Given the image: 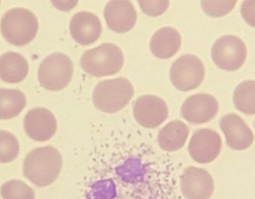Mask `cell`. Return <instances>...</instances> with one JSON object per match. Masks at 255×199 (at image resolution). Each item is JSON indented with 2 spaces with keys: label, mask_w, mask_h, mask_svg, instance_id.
Segmentation results:
<instances>
[{
  "label": "cell",
  "mask_w": 255,
  "mask_h": 199,
  "mask_svg": "<svg viewBox=\"0 0 255 199\" xmlns=\"http://www.w3.org/2000/svg\"><path fill=\"white\" fill-rule=\"evenodd\" d=\"M63 159L61 153L52 146L36 148L25 157L23 174L36 186L52 185L61 173Z\"/></svg>",
  "instance_id": "cell-1"
},
{
  "label": "cell",
  "mask_w": 255,
  "mask_h": 199,
  "mask_svg": "<svg viewBox=\"0 0 255 199\" xmlns=\"http://www.w3.org/2000/svg\"><path fill=\"white\" fill-rule=\"evenodd\" d=\"M0 29L3 37L10 44L25 46L35 38L38 31V21L28 9L16 7L3 15Z\"/></svg>",
  "instance_id": "cell-2"
},
{
  "label": "cell",
  "mask_w": 255,
  "mask_h": 199,
  "mask_svg": "<svg viewBox=\"0 0 255 199\" xmlns=\"http://www.w3.org/2000/svg\"><path fill=\"white\" fill-rule=\"evenodd\" d=\"M124 63L122 50L114 43H109L87 51L80 61L82 69L97 77L117 74L122 69Z\"/></svg>",
  "instance_id": "cell-3"
},
{
  "label": "cell",
  "mask_w": 255,
  "mask_h": 199,
  "mask_svg": "<svg viewBox=\"0 0 255 199\" xmlns=\"http://www.w3.org/2000/svg\"><path fill=\"white\" fill-rule=\"evenodd\" d=\"M131 83L124 77L100 82L93 92L94 106L101 112L115 113L124 109L133 95Z\"/></svg>",
  "instance_id": "cell-4"
},
{
  "label": "cell",
  "mask_w": 255,
  "mask_h": 199,
  "mask_svg": "<svg viewBox=\"0 0 255 199\" xmlns=\"http://www.w3.org/2000/svg\"><path fill=\"white\" fill-rule=\"evenodd\" d=\"M73 74V62L63 53H53L46 57L37 71L40 86L49 91H60L67 87Z\"/></svg>",
  "instance_id": "cell-5"
},
{
  "label": "cell",
  "mask_w": 255,
  "mask_h": 199,
  "mask_svg": "<svg viewBox=\"0 0 255 199\" xmlns=\"http://www.w3.org/2000/svg\"><path fill=\"white\" fill-rule=\"evenodd\" d=\"M247 56L245 43L239 37L225 35L213 45L211 57L214 64L226 71H236L243 66Z\"/></svg>",
  "instance_id": "cell-6"
},
{
  "label": "cell",
  "mask_w": 255,
  "mask_h": 199,
  "mask_svg": "<svg viewBox=\"0 0 255 199\" xmlns=\"http://www.w3.org/2000/svg\"><path fill=\"white\" fill-rule=\"evenodd\" d=\"M205 75V66L202 61L194 55H184L172 64L169 76L177 89L187 92L200 86Z\"/></svg>",
  "instance_id": "cell-7"
},
{
  "label": "cell",
  "mask_w": 255,
  "mask_h": 199,
  "mask_svg": "<svg viewBox=\"0 0 255 199\" xmlns=\"http://www.w3.org/2000/svg\"><path fill=\"white\" fill-rule=\"evenodd\" d=\"M133 113L139 125L147 129H154L167 119L169 110L164 100L155 95H148L136 100Z\"/></svg>",
  "instance_id": "cell-8"
},
{
  "label": "cell",
  "mask_w": 255,
  "mask_h": 199,
  "mask_svg": "<svg viewBox=\"0 0 255 199\" xmlns=\"http://www.w3.org/2000/svg\"><path fill=\"white\" fill-rule=\"evenodd\" d=\"M221 149L220 134L210 129L196 131L192 136L188 146L190 156L199 164L212 162L220 155Z\"/></svg>",
  "instance_id": "cell-9"
},
{
  "label": "cell",
  "mask_w": 255,
  "mask_h": 199,
  "mask_svg": "<svg viewBox=\"0 0 255 199\" xmlns=\"http://www.w3.org/2000/svg\"><path fill=\"white\" fill-rule=\"evenodd\" d=\"M214 190L212 176L195 167L185 169L181 178V191L187 199H210Z\"/></svg>",
  "instance_id": "cell-10"
},
{
  "label": "cell",
  "mask_w": 255,
  "mask_h": 199,
  "mask_svg": "<svg viewBox=\"0 0 255 199\" xmlns=\"http://www.w3.org/2000/svg\"><path fill=\"white\" fill-rule=\"evenodd\" d=\"M219 103L212 95L197 94L189 97L181 106V116L189 123L202 124L217 115Z\"/></svg>",
  "instance_id": "cell-11"
},
{
  "label": "cell",
  "mask_w": 255,
  "mask_h": 199,
  "mask_svg": "<svg viewBox=\"0 0 255 199\" xmlns=\"http://www.w3.org/2000/svg\"><path fill=\"white\" fill-rule=\"evenodd\" d=\"M57 121L53 114L45 108L30 110L24 118V129L30 138L46 141L53 137L57 131Z\"/></svg>",
  "instance_id": "cell-12"
},
{
  "label": "cell",
  "mask_w": 255,
  "mask_h": 199,
  "mask_svg": "<svg viewBox=\"0 0 255 199\" xmlns=\"http://www.w3.org/2000/svg\"><path fill=\"white\" fill-rule=\"evenodd\" d=\"M220 128L226 136L228 146L235 150L247 149L254 141L253 131L236 114L223 116L220 121Z\"/></svg>",
  "instance_id": "cell-13"
},
{
  "label": "cell",
  "mask_w": 255,
  "mask_h": 199,
  "mask_svg": "<svg viewBox=\"0 0 255 199\" xmlns=\"http://www.w3.org/2000/svg\"><path fill=\"white\" fill-rule=\"evenodd\" d=\"M104 16L108 26L116 33L131 30L136 22V10L130 1L112 0L106 4Z\"/></svg>",
  "instance_id": "cell-14"
},
{
  "label": "cell",
  "mask_w": 255,
  "mask_h": 199,
  "mask_svg": "<svg viewBox=\"0 0 255 199\" xmlns=\"http://www.w3.org/2000/svg\"><path fill=\"white\" fill-rule=\"evenodd\" d=\"M70 31L76 43L82 46H88L100 38L103 28L97 15L91 12L80 11L72 17Z\"/></svg>",
  "instance_id": "cell-15"
},
{
  "label": "cell",
  "mask_w": 255,
  "mask_h": 199,
  "mask_svg": "<svg viewBox=\"0 0 255 199\" xmlns=\"http://www.w3.org/2000/svg\"><path fill=\"white\" fill-rule=\"evenodd\" d=\"M181 44L179 32L172 27L157 30L150 40L151 53L160 59H168L175 55Z\"/></svg>",
  "instance_id": "cell-16"
},
{
  "label": "cell",
  "mask_w": 255,
  "mask_h": 199,
  "mask_svg": "<svg viewBox=\"0 0 255 199\" xmlns=\"http://www.w3.org/2000/svg\"><path fill=\"white\" fill-rule=\"evenodd\" d=\"M189 128L182 121H172L168 123L159 132V146L167 152H175L185 144L189 135Z\"/></svg>",
  "instance_id": "cell-17"
},
{
  "label": "cell",
  "mask_w": 255,
  "mask_h": 199,
  "mask_svg": "<svg viewBox=\"0 0 255 199\" xmlns=\"http://www.w3.org/2000/svg\"><path fill=\"white\" fill-rule=\"evenodd\" d=\"M28 72V62L19 54L9 52L0 57V79L2 81L19 83L26 77Z\"/></svg>",
  "instance_id": "cell-18"
},
{
  "label": "cell",
  "mask_w": 255,
  "mask_h": 199,
  "mask_svg": "<svg viewBox=\"0 0 255 199\" xmlns=\"http://www.w3.org/2000/svg\"><path fill=\"white\" fill-rule=\"evenodd\" d=\"M26 105L25 95L18 89L0 88V120L17 116Z\"/></svg>",
  "instance_id": "cell-19"
},
{
  "label": "cell",
  "mask_w": 255,
  "mask_h": 199,
  "mask_svg": "<svg viewBox=\"0 0 255 199\" xmlns=\"http://www.w3.org/2000/svg\"><path fill=\"white\" fill-rule=\"evenodd\" d=\"M235 107L247 114H255V80H246L240 83L234 92Z\"/></svg>",
  "instance_id": "cell-20"
},
{
  "label": "cell",
  "mask_w": 255,
  "mask_h": 199,
  "mask_svg": "<svg viewBox=\"0 0 255 199\" xmlns=\"http://www.w3.org/2000/svg\"><path fill=\"white\" fill-rule=\"evenodd\" d=\"M0 194L4 199H35L34 191L19 180H11L1 185Z\"/></svg>",
  "instance_id": "cell-21"
},
{
  "label": "cell",
  "mask_w": 255,
  "mask_h": 199,
  "mask_svg": "<svg viewBox=\"0 0 255 199\" xmlns=\"http://www.w3.org/2000/svg\"><path fill=\"white\" fill-rule=\"evenodd\" d=\"M19 143L11 133L0 130V163L6 164L13 161L19 154Z\"/></svg>",
  "instance_id": "cell-22"
},
{
  "label": "cell",
  "mask_w": 255,
  "mask_h": 199,
  "mask_svg": "<svg viewBox=\"0 0 255 199\" xmlns=\"http://www.w3.org/2000/svg\"><path fill=\"white\" fill-rule=\"evenodd\" d=\"M236 1H202V7L205 13L212 17L225 16L232 11Z\"/></svg>",
  "instance_id": "cell-23"
},
{
  "label": "cell",
  "mask_w": 255,
  "mask_h": 199,
  "mask_svg": "<svg viewBox=\"0 0 255 199\" xmlns=\"http://www.w3.org/2000/svg\"><path fill=\"white\" fill-rule=\"evenodd\" d=\"M142 11L149 16H157L166 11L169 1H139Z\"/></svg>",
  "instance_id": "cell-24"
},
{
  "label": "cell",
  "mask_w": 255,
  "mask_h": 199,
  "mask_svg": "<svg viewBox=\"0 0 255 199\" xmlns=\"http://www.w3.org/2000/svg\"><path fill=\"white\" fill-rule=\"evenodd\" d=\"M241 14L249 25L255 28V0H247L243 2Z\"/></svg>",
  "instance_id": "cell-25"
},
{
  "label": "cell",
  "mask_w": 255,
  "mask_h": 199,
  "mask_svg": "<svg viewBox=\"0 0 255 199\" xmlns=\"http://www.w3.org/2000/svg\"></svg>",
  "instance_id": "cell-26"
}]
</instances>
